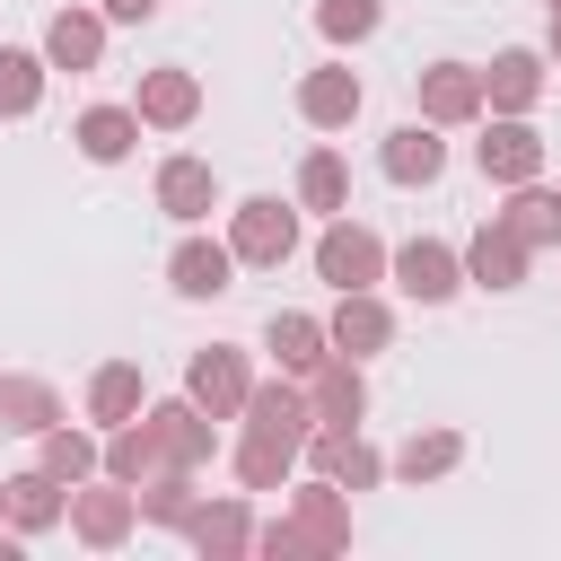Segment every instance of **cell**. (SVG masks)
Wrapping results in <instances>:
<instances>
[{
    "mask_svg": "<svg viewBox=\"0 0 561 561\" xmlns=\"http://www.w3.org/2000/svg\"><path fill=\"white\" fill-rule=\"evenodd\" d=\"M96 9H105V18H114V26H149V18H158V9H167V0H96Z\"/></svg>",
    "mask_w": 561,
    "mask_h": 561,
    "instance_id": "8d00e7d4",
    "label": "cell"
},
{
    "mask_svg": "<svg viewBox=\"0 0 561 561\" xmlns=\"http://www.w3.org/2000/svg\"><path fill=\"white\" fill-rule=\"evenodd\" d=\"M167 289H175V298H193V307H202V298H228V289H237V245H228V237L184 228V237H175V254H167Z\"/></svg>",
    "mask_w": 561,
    "mask_h": 561,
    "instance_id": "8992f818",
    "label": "cell"
},
{
    "mask_svg": "<svg viewBox=\"0 0 561 561\" xmlns=\"http://www.w3.org/2000/svg\"><path fill=\"white\" fill-rule=\"evenodd\" d=\"M298 456H307V438H280V430H245V438H237V482H245V491H289Z\"/></svg>",
    "mask_w": 561,
    "mask_h": 561,
    "instance_id": "83f0119b",
    "label": "cell"
},
{
    "mask_svg": "<svg viewBox=\"0 0 561 561\" xmlns=\"http://www.w3.org/2000/svg\"><path fill=\"white\" fill-rule=\"evenodd\" d=\"M61 517H70V482H61V473H44V465L9 473V526H18V535H53Z\"/></svg>",
    "mask_w": 561,
    "mask_h": 561,
    "instance_id": "603a6c76",
    "label": "cell"
},
{
    "mask_svg": "<svg viewBox=\"0 0 561 561\" xmlns=\"http://www.w3.org/2000/svg\"><path fill=\"white\" fill-rule=\"evenodd\" d=\"M394 289L403 298H421V307H447L456 289H465V245H447V237H412V245H394Z\"/></svg>",
    "mask_w": 561,
    "mask_h": 561,
    "instance_id": "52a82bcc",
    "label": "cell"
},
{
    "mask_svg": "<svg viewBox=\"0 0 561 561\" xmlns=\"http://www.w3.org/2000/svg\"><path fill=\"white\" fill-rule=\"evenodd\" d=\"M500 219H508L535 254H543V245H561V193H552L543 175H535V184H508V210H500Z\"/></svg>",
    "mask_w": 561,
    "mask_h": 561,
    "instance_id": "836d02e7",
    "label": "cell"
},
{
    "mask_svg": "<svg viewBox=\"0 0 561 561\" xmlns=\"http://www.w3.org/2000/svg\"><path fill=\"white\" fill-rule=\"evenodd\" d=\"M543 53L535 44H508V53H491V70H482V105L491 114H535V96H543Z\"/></svg>",
    "mask_w": 561,
    "mask_h": 561,
    "instance_id": "e0dca14e",
    "label": "cell"
},
{
    "mask_svg": "<svg viewBox=\"0 0 561 561\" xmlns=\"http://www.w3.org/2000/svg\"><path fill=\"white\" fill-rule=\"evenodd\" d=\"M44 79H53V61H44V53L0 44V123H26V114L44 105Z\"/></svg>",
    "mask_w": 561,
    "mask_h": 561,
    "instance_id": "1f68e13d",
    "label": "cell"
},
{
    "mask_svg": "<svg viewBox=\"0 0 561 561\" xmlns=\"http://www.w3.org/2000/svg\"><path fill=\"white\" fill-rule=\"evenodd\" d=\"M386 263H394V254H386V237H377V228H359L351 210H342V219H324V237H316V280H324L333 298H342V289H377V280H386Z\"/></svg>",
    "mask_w": 561,
    "mask_h": 561,
    "instance_id": "6da1fadb",
    "label": "cell"
},
{
    "mask_svg": "<svg viewBox=\"0 0 561 561\" xmlns=\"http://www.w3.org/2000/svg\"><path fill=\"white\" fill-rule=\"evenodd\" d=\"M307 473H324V482H342V491H377V482H386V456H377L359 430L316 421V430H307Z\"/></svg>",
    "mask_w": 561,
    "mask_h": 561,
    "instance_id": "8fae6325",
    "label": "cell"
},
{
    "mask_svg": "<svg viewBox=\"0 0 561 561\" xmlns=\"http://www.w3.org/2000/svg\"><path fill=\"white\" fill-rule=\"evenodd\" d=\"M105 26H114L105 9H53L44 18V61L53 70H96L105 61Z\"/></svg>",
    "mask_w": 561,
    "mask_h": 561,
    "instance_id": "d6986e66",
    "label": "cell"
},
{
    "mask_svg": "<svg viewBox=\"0 0 561 561\" xmlns=\"http://www.w3.org/2000/svg\"><path fill=\"white\" fill-rule=\"evenodd\" d=\"M412 96H421V123H438V131H465V123L491 114L473 61H430V70H412Z\"/></svg>",
    "mask_w": 561,
    "mask_h": 561,
    "instance_id": "277c9868",
    "label": "cell"
},
{
    "mask_svg": "<svg viewBox=\"0 0 561 561\" xmlns=\"http://www.w3.org/2000/svg\"><path fill=\"white\" fill-rule=\"evenodd\" d=\"M131 114H140L149 131H184V123L202 114V79H193L184 61H158V70H140V96H131Z\"/></svg>",
    "mask_w": 561,
    "mask_h": 561,
    "instance_id": "2e32d148",
    "label": "cell"
},
{
    "mask_svg": "<svg viewBox=\"0 0 561 561\" xmlns=\"http://www.w3.org/2000/svg\"><path fill=\"white\" fill-rule=\"evenodd\" d=\"M473 167H482V184H535L543 175V131L526 123V114H491V131L473 140Z\"/></svg>",
    "mask_w": 561,
    "mask_h": 561,
    "instance_id": "5b68a950",
    "label": "cell"
},
{
    "mask_svg": "<svg viewBox=\"0 0 561 561\" xmlns=\"http://www.w3.org/2000/svg\"><path fill=\"white\" fill-rule=\"evenodd\" d=\"M386 26V0H316V35L324 44H368Z\"/></svg>",
    "mask_w": 561,
    "mask_h": 561,
    "instance_id": "d590c367",
    "label": "cell"
},
{
    "mask_svg": "<svg viewBox=\"0 0 561 561\" xmlns=\"http://www.w3.org/2000/svg\"><path fill=\"white\" fill-rule=\"evenodd\" d=\"M131 526H140V491H131V482L96 473V482H79V491H70V535H79L88 552L131 543Z\"/></svg>",
    "mask_w": 561,
    "mask_h": 561,
    "instance_id": "3957f363",
    "label": "cell"
},
{
    "mask_svg": "<svg viewBox=\"0 0 561 561\" xmlns=\"http://www.w3.org/2000/svg\"><path fill=\"white\" fill-rule=\"evenodd\" d=\"M105 473H114V482H131V491H140L149 473H167V447H158L149 412H140V421H114V430H105Z\"/></svg>",
    "mask_w": 561,
    "mask_h": 561,
    "instance_id": "f546056e",
    "label": "cell"
},
{
    "mask_svg": "<svg viewBox=\"0 0 561 561\" xmlns=\"http://www.w3.org/2000/svg\"><path fill=\"white\" fill-rule=\"evenodd\" d=\"M456 465H465V438H456V430H412V438L386 456V473H403L412 491L438 482V473H456Z\"/></svg>",
    "mask_w": 561,
    "mask_h": 561,
    "instance_id": "4dcf8cb0",
    "label": "cell"
},
{
    "mask_svg": "<svg viewBox=\"0 0 561 561\" xmlns=\"http://www.w3.org/2000/svg\"><path fill=\"white\" fill-rule=\"evenodd\" d=\"M324 333H333L342 359H377V351H394V307L377 289H342L333 316H324Z\"/></svg>",
    "mask_w": 561,
    "mask_h": 561,
    "instance_id": "7c38bea8",
    "label": "cell"
},
{
    "mask_svg": "<svg viewBox=\"0 0 561 561\" xmlns=\"http://www.w3.org/2000/svg\"><path fill=\"white\" fill-rule=\"evenodd\" d=\"M140 131H149V123H140L131 105H88V114L70 123V140H79L88 167H123V158L140 149Z\"/></svg>",
    "mask_w": 561,
    "mask_h": 561,
    "instance_id": "7402d4cb",
    "label": "cell"
},
{
    "mask_svg": "<svg viewBox=\"0 0 561 561\" xmlns=\"http://www.w3.org/2000/svg\"><path fill=\"white\" fill-rule=\"evenodd\" d=\"M193 508H202V491H193V473H184V465H167V473H149V482H140V517H149V526H175V535H184V517H193Z\"/></svg>",
    "mask_w": 561,
    "mask_h": 561,
    "instance_id": "e575fe53",
    "label": "cell"
},
{
    "mask_svg": "<svg viewBox=\"0 0 561 561\" xmlns=\"http://www.w3.org/2000/svg\"><path fill=\"white\" fill-rule=\"evenodd\" d=\"M140 412H149V377H140V359H105V368L88 377V421L114 430V421H140Z\"/></svg>",
    "mask_w": 561,
    "mask_h": 561,
    "instance_id": "484cf974",
    "label": "cell"
},
{
    "mask_svg": "<svg viewBox=\"0 0 561 561\" xmlns=\"http://www.w3.org/2000/svg\"><path fill=\"white\" fill-rule=\"evenodd\" d=\"M237 421H245V430H280V438H307V430H316L307 377H254V394H245Z\"/></svg>",
    "mask_w": 561,
    "mask_h": 561,
    "instance_id": "44dd1931",
    "label": "cell"
},
{
    "mask_svg": "<svg viewBox=\"0 0 561 561\" xmlns=\"http://www.w3.org/2000/svg\"><path fill=\"white\" fill-rule=\"evenodd\" d=\"M184 543L210 552V561H237V552H254V508L245 500H202L184 517Z\"/></svg>",
    "mask_w": 561,
    "mask_h": 561,
    "instance_id": "cb8c5ba5",
    "label": "cell"
},
{
    "mask_svg": "<svg viewBox=\"0 0 561 561\" xmlns=\"http://www.w3.org/2000/svg\"><path fill=\"white\" fill-rule=\"evenodd\" d=\"M543 9H561V0H543Z\"/></svg>",
    "mask_w": 561,
    "mask_h": 561,
    "instance_id": "f35d334b",
    "label": "cell"
},
{
    "mask_svg": "<svg viewBox=\"0 0 561 561\" xmlns=\"http://www.w3.org/2000/svg\"><path fill=\"white\" fill-rule=\"evenodd\" d=\"M61 421V394L26 368H0V438H44Z\"/></svg>",
    "mask_w": 561,
    "mask_h": 561,
    "instance_id": "d4e9b609",
    "label": "cell"
},
{
    "mask_svg": "<svg viewBox=\"0 0 561 561\" xmlns=\"http://www.w3.org/2000/svg\"><path fill=\"white\" fill-rule=\"evenodd\" d=\"M158 210H167L175 228H202V219L219 210V175H210V158H158Z\"/></svg>",
    "mask_w": 561,
    "mask_h": 561,
    "instance_id": "ac0fdd59",
    "label": "cell"
},
{
    "mask_svg": "<svg viewBox=\"0 0 561 561\" xmlns=\"http://www.w3.org/2000/svg\"><path fill=\"white\" fill-rule=\"evenodd\" d=\"M263 351H272V368H280V377H316V368L333 359V333H324V316H307V307H272Z\"/></svg>",
    "mask_w": 561,
    "mask_h": 561,
    "instance_id": "9a60e30c",
    "label": "cell"
},
{
    "mask_svg": "<svg viewBox=\"0 0 561 561\" xmlns=\"http://www.w3.org/2000/svg\"><path fill=\"white\" fill-rule=\"evenodd\" d=\"M359 105H368V88H359V70H342V61H324V70L298 79V123H307V131H351Z\"/></svg>",
    "mask_w": 561,
    "mask_h": 561,
    "instance_id": "5bb4252c",
    "label": "cell"
},
{
    "mask_svg": "<svg viewBox=\"0 0 561 561\" xmlns=\"http://www.w3.org/2000/svg\"><path fill=\"white\" fill-rule=\"evenodd\" d=\"M543 61H561V9H552V44H543Z\"/></svg>",
    "mask_w": 561,
    "mask_h": 561,
    "instance_id": "74e56055",
    "label": "cell"
},
{
    "mask_svg": "<svg viewBox=\"0 0 561 561\" xmlns=\"http://www.w3.org/2000/svg\"><path fill=\"white\" fill-rule=\"evenodd\" d=\"M526 263H535V245H526L500 210L465 237V280H473V289H500V298H508V289H526Z\"/></svg>",
    "mask_w": 561,
    "mask_h": 561,
    "instance_id": "30bf717a",
    "label": "cell"
},
{
    "mask_svg": "<svg viewBox=\"0 0 561 561\" xmlns=\"http://www.w3.org/2000/svg\"><path fill=\"white\" fill-rule=\"evenodd\" d=\"M149 430H158L167 465H184V473H202V465L219 456V421H210L193 394H167V403H149Z\"/></svg>",
    "mask_w": 561,
    "mask_h": 561,
    "instance_id": "4fadbf2b",
    "label": "cell"
},
{
    "mask_svg": "<svg viewBox=\"0 0 561 561\" xmlns=\"http://www.w3.org/2000/svg\"><path fill=\"white\" fill-rule=\"evenodd\" d=\"M35 465H44V473H61V482L79 491V482H96V473H105V438H96V430H70V421H53V430L35 438Z\"/></svg>",
    "mask_w": 561,
    "mask_h": 561,
    "instance_id": "f1b7e54d",
    "label": "cell"
},
{
    "mask_svg": "<svg viewBox=\"0 0 561 561\" xmlns=\"http://www.w3.org/2000/svg\"><path fill=\"white\" fill-rule=\"evenodd\" d=\"M298 210H324V219L351 210V167H342V149H307V158H298Z\"/></svg>",
    "mask_w": 561,
    "mask_h": 561,
    "instance_id": "d6a6232c",
    "label": "cell"
},
{
    "mask_svg": "<svg viewBox=\"0 0 561 561\" xmlns=\"http://www.w3.org/2000/svg\"><path fill=\"white\" fill-rule=\"evenodd\" d=\"M307 403H316V421H342V430H359L368 421V377H359V359H324L316 377H307Z\"/></svg>",
    "mask_w": 561,
    "mask_h": 561,
    "instance_id": "4316f807",
    "label": "cell"
},
{
    "mask_svg": "<svg viewBox=\"0 0 561 561\" xmlns=\"http://www.w3.org/2000/svg\"><path fill=\"white\" fill-rule=\"evenodd\" d=\"M377 167H386L394 184H438V175H447V140H438V123H421V114L394 123L386 149H377Z\"/></svg>",
    "mask_w": 561,
    "mask_h": 561,
    "instance_id": "ffe728a7",
    "label": "cell"
},
{
    "mask_svg": "<svg viewBox=\"0 0 561 561\" xmlns=\"http://www.w3.org/2000/svg\"><path fill=\"white\" fill-rule=\"evenodd\" d=\"M184 394H193L210 421H237V412H245V394H254V368H245V351H237V342H210V351H193V359H184Z\"/></svg>",
    "mask_w": 561,
    "mask_h": 561,
    "instance_id": "ba28073f",
    "label": "cell"
},
{
    "mask_svg": "<svg viewBox=\"0 0 561 561\" xmlns=\"http://www.w3.org/2000/svg\"><path fill=\"white\" fill-rule=\"evenodd\" d=\"M289 526H298L307 561H316V552H351V491H342V482H324V473L289 482Z\"/></svg>",
    "mask_w": 561,
    "mask_h": 561,
    "instance_id": "9c48e42d",
    "label": "cell"
},
{
    "mask_svg": "<svg viewBox=\"0 0 561 561\" xmlns=\"http://www.w3.org/2000/svg\"><path fill=\"white\" fill-rule=\"evenodd\" d=\"M228 245H237V263L280 272V263L298 254V202H280V193H245V202L228 210Z\"/></svg>",
    "mask_w": 561,
    "mask_h": 561,
    "instance_id": "7a4b0ae2",
    "label": "cell"
}]
</instances>
